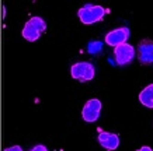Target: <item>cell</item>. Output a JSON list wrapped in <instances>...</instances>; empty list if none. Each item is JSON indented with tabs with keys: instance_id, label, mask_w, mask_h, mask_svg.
<instances>
[{
	"instance_id": "obj_1",
	"label": "cell",
	"mask_w": 153,
	"mask_h": 151,
	"mask_svg": "<svg viewBox=\"0 0 153 151\" xmlns=\"http://www.w3.org/2000/svg\"><path fill=\"white\" fill-rule=\"evenodd\" d=\"M108 13V10H105L102 6H97V4H86L77 11L80 21L86 25L90 24L98 23L104 18V15Z\"/></svg>"
},
{
	"instance_id": "obj_2",
	"label": "cell",
	"mask_w": 153,
	"mask_h": 151,
	"mask_svg": "<svg viewBox=\"0 0 153 151\" xmlns=\"http://www.w3.org/2000/svg\"><path fill=\"white\" fill-rule=\"evenodd\" d=\"M45 29H47V23L44 21V18H41V17H31L27 23L24 24L21 34H23L24 39L34 42L39 39L41 34L45 32Z\"/></svg>"
},
{
	"instance_id": "obj_3",
	"label": "cell",
	"mask_w": 153,
	"mask_h": 151,
	"mask_svg": "<svg viewBox=\"0 0 153 151\" xmlns=\"http://www.w3.org/2000/svg\"><path fill=\"white\" fill-rule=\"evenodd\" d=\"M70 74L74 80H79L82 82L90 81L96 76V69L90 62H77L70 67Z\"/></svg>"
},
{
	"instance_id": "obj_4",
	"label": "cell",
	"mask_w": 153,
	"mask_h": 151,
	"mask_svg": "<svg viewBox=\"0 0 153 151\" xmlns=\"http://www.w3.org/2000/svg\"><path fill=\"white\" fill-rule=\"evenodd\" d=\"M101 101L100 99H88L83 106V110H82V118H83L86 122L91 123V122H96V120L100 118V112H101Z\"/></svg>"
},
{
	"instance_id": "obj_5",
	"label": "cell",
	"mask_w": 153,
	"mask_h": 151,
	"mask_svg": "<svg viewBox=\"0 0 153 151\" xmlns=\"http://www.w3.org/2000/svg\"><path fill=\"white\" fill-rule=\"evenodd\" d=\"M114 55H115V60L118 66H125V64L131 63L132 59L135 57V49L129 43H122V45L115 46Z\"/></svg>"
},
{
	"instance_id": "obj_6",
	"label": "cell",
	"mask_w": 153,
	"mask_h": 151,
	"mask_svg": "<svg viewBox=\"0 0 153 151\" xmlns=\"http://www.w3.org/2000/svg\"><path fill=\"white\" fill-rule=\"evenodd\" d=\"M129 35H131L129 28H126V27L115 28V29L110 31L105 35V42H107V45L114 46V48H115V46H118V45L126 43Z\"/></svg>"
},
{
	"instance_id": "obj_7",
	"label": "cell",
	"mask_w": 153,
	"mask_h": 151,
	"mask_svg": "<svg viewBox=\"0 0 153 151\" xmlns=\"http://www.w3.org/2000/svg\"><path fill=\"white\" fill-rule=\"evenodd\" d=\"M138 57L143 64L153 63V41L152 39H142L138 45Z\"/></svg>"
},
{
	"instance_id": "obj_8",
	"label": "cell",
	"mask_w": 153,
	"mask_h": 151,
	"mask_svg": "<svg viewBox=\"0 0 153 151\" xmlns=\"http://www.w3.org/2000/svg\"><path fill=\"white\" fill-rule=\"evenodd\" d=\"M97 140H98V143L108 151L117 150L118 146H120V137H118V134L110 133V132H104L101 129H98V138Z\"/></svg>"
},
{
	"instance_id": "obj_9",
	"label": "cell",
	"mask_w": 153,
	"mask_h": 151,
	"mask_svg": "<svg viewBox=\"0 0 153 151\" xmlns=\"http://www.w3.org/2000/svg\"><path fill=\"white\" fill-rule=\"evenodd\" d=\"M140 104L146 108H153V84H149L139 94Z\"/></svg>"
},
{
	"instance_id": "obj_10",
	"label": "cell",
	"mask_w": 153,
	"mask_h": 151,
	"mask_svg": "<svg viewBox=\"0 0 153 151\" xmlns=\"http://www.w3.org/2000/svg\"><path fill=\"white\" fill-rule=\"evenodd\" d=\"M102 48V43L100 41H93V42H90L87 45V50L91 53V55H96V53H98L100 50H101Z\"/></svg>"
},
{
	"instance_id": "obj_11",
	"label": "cell",
	"mask_w": 153,
	"mask_h": 151,
	"mask_svg": "<svg viewBox=\"0 0 153 151\" xmlns=\"http://www.w3.org/2000/svg\"><path fill=\"white\" fill-rule=\"evenodd\" d=\"M31 151H48V148L45 146H42V144H38V146L33 147V148H31Z\"/></svg>"
},
{
	"instance_id": "obj_12",
	"label": "cell",
	"mask_w": 153,
	"mask_h": 151,
	"mask_svg": "<svg viewBox=\"0 0 153 151\" xmlns=\"http://www.w3.org/2000/svg\"><path fill=\"white\" fill-rule=\"evenodd\" d=\"M4 151H23V148L20 146H13V147H9V148H6Z\"/></svg>"
},
{
	"instance_id": "obj_13",
	"label": "cell",
	"mask_w": 153,
	"mask_h": 151,
	"mask_svg": "<svg viewBox=\"0 0 153 151\" xmlns=\"http://www.w3.org/2000/svg\"><path fill=\"white\" fill-rule=\"evenodd\" d=\"M136 151H153L150 147H148V146H145V147H142V148H139V150H136Z\"/></svg>"
}]
</instances>
